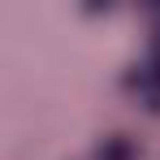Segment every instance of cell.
Wrapping results in <instances>:
<instances>
[{
	"label": "cell",
	"instance_id": "cell-1",
	"mask_svg": "<svg viewBox=\"0 0 160 160\" xmlns=\"http://www.w3.org/2000/svg\"><path fill=\"white\" fill-rule=\"evenodd\" d=\"M100 160H130V143H121V138H112L108 147H100Z\"/></svg>",
	"mask_w": 160,
	"mask_h": 160
}]
</instances>
